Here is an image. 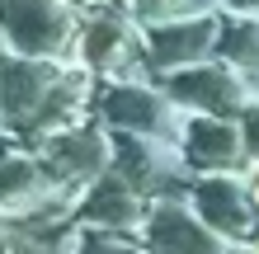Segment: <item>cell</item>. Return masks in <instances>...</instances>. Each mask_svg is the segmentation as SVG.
Instances as JSON below:
<instances>
[{"mask_svg": "<svg viewBox=\"0 0 259 254\" xmlns=\"http://www.w3.org/2000/svg\"><path fill=\"white\" fill-rule=\"evenodd\" d=\"M254 207H259V179H254Z\"/></svg>", "mask_w": 259, "mask_h": 254, "instance_id": "1", "label": "cell"}]
</instances>
